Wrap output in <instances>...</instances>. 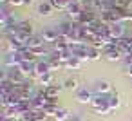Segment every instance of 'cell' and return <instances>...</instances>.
I'll return each mask as SVG.
<instances>
[{
  "mask_svg": "<svg viewBox=\"0 0 132 121\" xmlns=\"http://www.w3.org/2000/svg\"><path fill=\"white\" fill-rule=\"evenodd\" d=\"M20 54H22L24 62H33V63H35V58H36V56H35V54L31 53V49H24V51H22Z\"/></svg>",
  "mask_w": 132,
  "mask_h": 121,
  "instance_id": "cell-25",
  "label": "cell"
},
{
  "mask_svg": "<svg viewBox=\"0 0 132 121\" xmlns=\"http://www.w3.org/2000/svg\"><path fill=\"white\" fill-rule=\"evenodd\" d=\"M69 45H71V53L74 58H78L80 62L89 60V47L85 44H69Z\"/></svg>",
  "mask_w": 132,
  "mask_h": 121,
  "instance_id": "cell-2",
  "label": "cell"
},
{
  "mask_svg": "<svg viewBox=\"0 0 132 121\" xmlns=\"http://www.w3.org/2000/svg\"><path fill=\"white\" fill-rule=\"evenodd\" d=\"M69 121H85V119H83V116H80V114H71Z\"/></svg>",
  "mask_w": 132,
  "mask_h": 121,
  "instance_id": "cell-26",
  "label": "cell"
},
{
  "mask_svg": "<svg viewBox=\"0 0 132 121\" xmlns=\"http://www.w3.org/2000/svg\"><path fill=\"white\" fill-rule=\"evenodd\" d=\"M92 98H94V94H92L89 89H80V90H76V101H78V103H92Z\"/></svg>",
  "mask_w": 132,
  "mask_h": 121,
  "instance_id": "cell-7",
  "label": "cell"
},
{
  "mask_svg": "<svg viewBox=\"0 0 132 121\" xmlns=\"http://www.w3.org/2000/svg\"><path fill=\"white\" fill-rule=\"evenodd\" d=\"M7 47H9V53H22L24 49H27L22 42H18L15 36H9L7 38Z\"/></svg>",
  "mask_w": 132,
  "mask_h": 121,
  "instance_id": "cell-8",
  "label": "cell"
},
{
  "mask_svg": "<svg viewBox=\"0 0 132 121\" xmlns=\"http://www.w3.org/2000/svg\"><path fill=\"white\" fill-rule=\"evenodd\" d=\"M49 2L53 4V7L56 9H67L71 2H74V0H49Z\"/></svg>",
  "mask_w": 132,
  "mask_h": 121,
  "instance_id": "cell-21",
  "label": "cell"
},
{
  "mask_svg": "<svg viewBox=\"0 0 132 121\" xmlns=\"http://www.w3.org/2000/svg\"><path fill=\"white\" fill-rule=\"evenodd\" d=\"M125 72H127V74L132 78V65H125Z\"/></svg>",
  "mask_w": 132,
  "mask_h": 121,
  "instance_id": "cell-28",
  "label": "cell"
},
{
  "mask_svg": "<svg viewBox=\"0 0 132 121\" xmlns=\"http://www.w3.org/2000/svg\"><path fill=\"white\" fill-rule=\"evenodd\" d=\"M63 67L65 69H69V71H78V69H81V62L78 60V58H71V60H67L65 63H63Z\"/></svg>",
  "mask_w": 132,
  "mask_h": 121,
  "instance_id": "cell-15",
  "label": "cell"
},
{
  "mask_svg": "<svg viewBox=\"0 0 132 121\" xmlns=\"http://www.w3.org/2000/svg\"><path fill=\"white\" fill-rule=\"evenodd\" d=\"M38 83H40L42 87H49V85H54V78H53L51 72H47V74H42V76L38 78Z\"/></svg>",
  "mask_w": 132,
  "mask_h": 121,
  "instance_id": "cell-18",
  "label": "cell"
},
{
  "mask_svg": "<svg viewBox=\"0 0 132 121\" xmlns=\"http://www.w3.org/2000/svg\"><path fill=\"white\" fill-rule=\"evenodd\" d=\"M35 71L42 76V74H47V72H51V65H49V62L47 60H44V62H36V67H35Z\"/></svg>",
  "mask_w": 132,
  "mask_h": 121,
  "instance_id": "cell-12",
  "label": "cell"
},
{
  "mask_svg": "<svg viewBox=\"0 0 132 121\" xmlns=\"http://www.w3.org/2000/svg\"><path fill=\"white\" fill-rule=\"evenodd\" d=\"M109 107H110L112 110H116V108L119 107V96H118V92L109 94Z\"/></svg>",
  "mask_w": 132,
  "mask_h": 121,
  "instance_id": "cell-22",
  "label": "cell"
},
{
  "mask_svg": "<svg viewBox=\"0 0 132 121\" xmlns=\"http://www.w3.org/2000/svg\"><path fill=\"white\" fill-rule=\"evenodd\" d=\"M69 117H71V112L67 110V108H58V112L54 114V119L56 121H69Z\"/></svg>",
  "mask_w": 132,
  "mask_h": 121,
  "instance_id": "cell-20",
  "label": "cell"
},
{
  "mask_svg": "<svg viewBox=\"0 0 132 121\" xmlns=\"http://www.w3.org/2000/svg\"><path fill=\"white\" fill-rule=\"evenodd\" d=\"M76 2H81V4H83V2H85V0H76Z\"/></svg>",
  "mask_w": 132,
  "mask_h": 121,
  "instance_id": "cell-30",
  "label": "cell"
},
{
  "mask_svg": "<svg viewBox=\"0 0 132 121\" xmlns=\"http://www.w3.org/2000/svg\"><path fill=\"white\" fill-rule=\"evenodd\" d=\"M92 110L98 114V116H110L114 110L109 107V94H100L96 92L94 98H92V103H90Z\"/></svg>",
  "mask_w": 132,
  "mask_h": 121,
  "instance_id": "cell-1",
  "label": "cell"
},
{
  "mask_svg": "<svg viewBox=\"0 0 132 121\" xmlns=\"http://www.w3.org/2000/svg\"><path fill=\"white\" fill-rule=\"evenodd\" d=\"M40 36L44 38V42H45V44H54V42L60 38V33H58V29L49 27V29H45V31L40 34Z\"/></svg>",
  "mask_w": 132,
  "mask_h": 121,
  "instance_id": "cell-6",
  "label": "cell"
},
{
  "mask_svg": "<svg viewBox=\"0 0 132 121\" xmlns=\"http://www.w3.org/2000/svg\"><path fill=\"white\" fill-rule=\"evenodd\" d=\"M94 20H98V18H96V11H92V9H83V13L78 18V22L81 25H90Z\"/></svg>",
  "mask_w": 132,
  "mask_h": 121,
  "instance_id": "cell-5",
  "label": "cell"
},
{
  "mask_svg": "<svg viewBox=\"0 0 132 121\" xmlns=\"http://www.w3.org/2000/svg\"><path fill=\"white\" fill-rule=\"evenodd\" d=\"M44 44H45V42H44L42 36H35V34H33V36L26 42V47H27V49H33V47H38V45H44Z\"/></svg>",
  "mask_w": 132,
  "mask_h": 121,
  "instance_id": "cell-14",
  "label": "cell"
},
{
  "mask_svg": "<svg viewBox=\"0 0 132 121\" xmlns=\"http://www.w3.org/2000/svg\"><path fill=\"white\" fill-rule=\"evenodd\" d=\"M58 108H60V107H58V103H47V105H45V108H44V112H45L47 116H53V117H54V114L58 112Z\"/></svg>",
  "mask_w": 132,
  "mask_h": 121,
  "instance_id": "cell-23",
  "label": "cell"
},
{
  "mask_svg": "<svg viewBox=\"0 0 132 121\" xmlns=\"http://www.w3.org/2000/svg\"><path fill=\"white\" fill-rule=\"evenodd\" d=\"M103 54H105V58H107L109 62H118V60H121V58H123V54H121V51H119V49L107 51V53H103Z\"/></svg>",
  "mask_w": 132,
  "mask_h": 121,
  "instance_id": "cell-17",
  "label": "cell"
},
{
  "mask_svg": "<svg viewBox=\"0 0 132 121\" xmlns=\"http://www.w3.org/2000/svg\"><path fill=\"white\" fill-rule=\"evenodd\" d=\"M6 78H7L11 83H15V85H22V83L27 80V76H26L20 69H11V71H7V72H6Z\"/></svg>",
  "mask_w": 132,
  "mask_h": 121,
  "instance_id": "cell-3",
  "label": "cell"
},
{
  "mask_svg": "<svg viewBox=\"0 0 132 121\" xmlns=\"http://www.w3.org/2000/svg\"><path fill=\"white\" fill-rule=\"evenodd\" d=\"M53 4L51 2H40L38 4V15H42V16H47V15H51L53 13Z\"/></svg>",
  "mask_w": 132,
  "mask_h": 121,
  "instance_id": "cell-11",
  "label": "cell"
},
{
  "mask_svg": "<svg viewBox=\"0 0 132 121\" xmlns=\"http://www.w3.org/2000/svg\"><path fill=\"white\" fill-rule=\"evenodd\" d=\"M110 36H112L114 40H119L121 36H125V27H123V24H121V22H119V24L110 25Z\"/></svg>",
  "mask_w": 132,
  "mask_h": 121,
  "instance_id": "cell-9",
  "label": "cell"
},
{
  "mask_svg": "<svg viewBox=\"0 0 132 121\" xmlns=\"http://www.w3.org/2000/svg\"><path fill=\"white\" fill-rule=\"evenodd\" d=\"M33 4V0H24V6H31Z\"/></svg>",
  "mask_w": 132,
  "mask_h": 121,
  "instance_id": "cell-29",
  "label": "cell"
},
{
  "mask_svg": "<svg viewBox=\"0 0 132 121\" xmlns=\"http://www.w3.org/2000/svg\"><path fill=\"white\" fill-rule=\"evenodd\" d=\"M62 89H63V85H49V87H45V96L47 98H58Z\"/></svg>",
  "mask_w": 132,
  "mask_h": 121,
  "instance_id": "cell-13",
  "label": "cell"
},
{
  "mask_svg": "<svg viewBox=\"0 0 132 121\" xmlns=\"http://www.w3.org/2000/svg\"><path fill=\"white\" fill-rule=\"evenodd\" d=\"M72 29H74V24H72L71 20H65V22H62V24L58 25V33H60V36L65 38L67 42H69V38H71V34H72Z\"/></svg>",
  "mask_w": 132,
  "mask_h": 121,
  "instance_id": "cell-4",
  "label": "cell"
},
{
  "mask_svg": "<svg viewBox=\"0 0 132 121\" xmlns=\"http://www.w3.org/2000/svg\"><path fill=\"white\" fill-rule=\"evenodd\" d=\"M78 85H80V83H78V80H76L74 76H72V78H67V80L63 81V89H65V90H71V92H72V90H80Z\"/></svg>",
  "mask_w": 132,
  "mask_h": 121,
  "instance_id": "cell-16",
  "label": "cell"
},
{
  "mask_svg": "<svg viewBox=\"0 0 132 121\" xmlns=\"http://www.w3.org/2000/svg\"><path fill=\"white\" fill-rule=\"evenodd\" d=\"M18 31L27 36H33V24L29 20H22V22H18Z\"/></svg>",
  "mask_w": 132,
  "mask_h": 121,
  "instance_id": "cell-10",
  "label": "cell"
},
{
  "mask_svg": "<svg viewBox=\"0 0 132 121\" xmlns=\"http://www.w3.org/2000/svg\"><path fill=\"white\" fill-rule=\"evenodd\" d=\"M96 90H98L100 94H112V92H114V90H112V85H110L109 81H100L98 87H96Z\"/></svg>",
  "mask_w": 132,
  "mask_h": 121,
  "instance_id": "cell-19",
  "label": "cell"
},
{
  "mask_svg": "<svg viewBox=\"0 0 132 121\" xmlns=\"http://www.w3.org/2000/svg\"><path fill=\"white\" fill-rule=\"evenodd\" d=\"M11 6H24V0H9Z\"/></svg>",
  "mask_w": 132,
  "mask_h": 121,
  "instance_id": "cell-27",
  "label": "cell"
},
{
  "mask_svg": "<svg viewBox=\"0 0 132 121\" xmlns=\"http://www.w3.org/2000/svg\"><path fill=\"white\" fill-rule=\"evenodd\" d=\"M100 58H101V51L89 45V60H94V62H96V60H100Z\"/></svg>",
  "mask_w": 132,
  "mask_h": 121,
  "instance_id": "cell-24",
  "label": "cell"
}]
</instances>
